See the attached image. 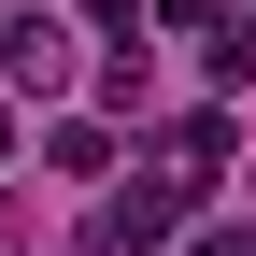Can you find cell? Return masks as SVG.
<instances>
[{
    "mask_svg": "<svg viewBox=\"0 0 256 256\" xmlns=\"http://www.w3.org/2000/svg\"><path fill=\"white\" fill-rule=\"evenodd\" d=\"M214 156H228V114H214V100H200V114H185V128H171V171H185V185H200V171H214Z\"/></svg>",
    "mask_w": 256,
    "mask_h": 256,
    "instance_id": "4",
    "label": "cell"
},
{
    "mask_svg": "<svg viewBox=\"0 0 256 256\" xmlns=\"http://www.w3.org/2000/svg\"><path fill=\"white\" fill-rule=\"evenodd\" d=\"M43 156H57L72 185H100V171H114V128H100V114H57V142H43Z\"/></svg>",
    "mask_w": 256,
    "mask_h": 256,
    "instance_id": "3",
    "label": "cell"
},
{
    "mask_svg": "<svg viewBox=\"0 0 256 256\" xmlns=\"http://www.w3.org/2000/svg\"><path fill=\"white\" fill-rule=\"evenodd\" d=\"M156 14H171V28H228V0H156Z\"/></svg>",
    "mask_w": 256,
    "mask_h": 256,
    "instance_id": "5",
    "label": "cell"
},
{
    "mask_svg": "<svg viewBox=\"0 0 256 256\" xmlns=\"http://www.w3.org/2000/svg\"><path fill=\"white\" fill-rule=\"evenodd\" d=\"M185 200H200L185 171H142V185H100V214H86V242H100V256H156Z\"/></svg>",
    "mask_w": 256,
    "mask_h": 256,
    "instance_id": "1",
    "label": "cell"
},
{
    "mask_svg": "<svg viewBox=\"0 0 256 256\" xmlns=\"http://www.w3.org/2000/svg\"><path fill=\"white\" fill-rule=\"evenodd\" d=\"M0 86H14V100H57V86H72V28L57 14H0Z\"/></svg>",
    "mask_w": 256,
    "mask_h": 256,
    "instance_id": "2",
    "label": "cell"
},
{
    "mask_svg": "<svg viewBox=\"0 0 256 256\" xmlns=\"http://www.w3.org/2000/svg\"><path fill=\"white\" fill-rule=\"evenodd\" d=\"M185 256H256V242H242V228H214V242H185Z\"/></svg>",
    "mask_w": 256,
    "mask_h": 256,
    "instance_id": "6",
    "label": "cell"
},
{
    "mask_svg": "<svg viewBox=\"0 0 256 256\" xmlns=\"http://www.w3.org/2000/svg\"><path fill=\"white\" fill-rule=\"evenodd\" d=\"M0 171H14V114H0Z\"/></svg>",
    "mask_w": 256,
    "mask_h": 256,
    "instance_id": "7",
    "label": "cell"
}]
</instances>
